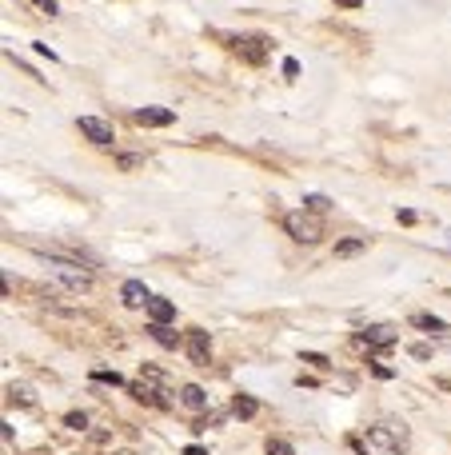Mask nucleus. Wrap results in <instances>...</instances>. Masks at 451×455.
<instances>
[{"label":"nucleus","mask_w":451,"mask_h":455,"mask_svg":"<svg viewBox=\"0 0 451 455\" xmlns=\"http://www.w3.org/2000/svg\"><path fill=\"white\" fill-rule=\"evenodd\" d=\"M44 272H49L56 284H65L68 292H88V288H92V272H88V268H80L76 260L49 256V260H44Z\"/></svg>","instance_id":"nucleus-1"},{"label":"nucleus","mask_w":451,"mask_h":455,"mask_svg":"<svg viewBox=\"0 0 451 455\" xmlns=\"http://www.w3.org/2000/svg\"><path fill=\"white\" fill-rule=\"evenodd\" d=\"M368 439L375 443V447H384V452H407V443H411V436H407V427H403V420H380L368 427Z\"/></svg>","instance_id":"nucleus-2"},{"label":"nucleus","mask_w":451,"mask_h":455,"mask_svg":"<svg viewBox=\"0 0 451 455\" xmlns=\"http://www.w3.org/2000/svg\"><path fill=\"white\" fill-rule=\"evenodd\" d=\"M284 228H288V236H291V240H300V244H316V240L323 236L320 216H312L307 208L288 212V216H284Z\"/></svg>","instance_id":"nucleus-3"},{"label":"nucleus","mask_w":451,"mask_h":455,"mask_svg":"<svg viewBox=\"0 0 451 455\" xmlns=\"http://www.w3.org/2000/svg\"><path fill=\"white\" fill-rule=\"evenodd\" d=\"M184 352H188V359H192V363L208 368V359H212V340H208V332L192 327V332L184 336Z\"/></svg>","instance_id":"nucleus-4"},{"label":"nucleus","mask_w":451,"mask_h":455,"mask_svg":"<svg viewBox=\"0 0 451 455\" xmlns=\"http://www.w3.org/2000/svg\"><path fill=\"white\" fill-rule=\"evenodd\" d=\"M76 128L84 132V136H88V140H92V144H112V124H108V120H100V116H80V120H76Z\"/></svg>","instance_id":"nucleus-5"},{"label":"nucleus","mask_w":451,"mask_h":455,"mask_svg":"<svg viewBox=\"0 0 451 455\" xmlns=\"http://www.w3.org/2000/svg\"><path fill=\"white\" fill-rule=\"evenodd\" d=\"M232 49L240 52L248 65H264L268 60V40L264 36H240V40H232Z\"/></svg>","instance_id":"nucleus-6"},{"label":"nucleus","mask_w":451,"mask_h":455,"mask_svg":"<svg viewBox=\"0 0 451 455\" xmlns=\"http://www.w3.org/2000/svg\"><path fill=\"white\" fill-rule=\"evenodd\" d=\"M132 120H136L140 128H168V124L176 120V112H172V108H136Z\"/></svg>","instance_id":"nucleus-7"},{"label":"nucleus","mask_w":451,"mask_h":455,"mask_svg":"<svg viewBox=\"0 0 451 455\" xmlns=\"http://www.w3.org/2000/svg\"><path fill=\"white\" fill-rule=\"evenodd\" d=\"M120 300H124L128 308H148V304H152V292H148L140 280H124V284H120Z\"/></svg>","instance_id":"nucleus-8"},{"label":"nucleus","mask_w":451,"mask_h":455,"mask_svg":"<svg viewBox=\"0 0 451 455\" xmlns=\"http://www.w3.org/2000/svg\"><path fill=\"white\" fill-rule=\"evenodd\" d=\"M132 400H140V404H148V407H168V400H164V388H160V384H148V379L132 384Z\"/></svg>","instance_id":"nucleus-9"},{"label":"nucleus","mask_w":451,"mask_h":455,"mask_svg":"<svg viewBox=\"0 0 451 455\" xmlns=\"http://www.w3.org/2000/svg\"><path fill=\"white\" fill-rule=\"evenodd\" d=\"M180 404L188 407V411H204L208 407V391L200 388V384H184L180 388Z\"/></svg>","instance_id":"nucleus-10"},{"label":"nucleus","mask_w":451,"mask_h":455,"mask_svg":"<svg viewBox=\"0 0 451 455\" xmlns=\"http://www.w3.org/2000/svg\"><path fill=\"white\" fill-rule=\"evenodd\" d=\"M359 343H368V347H387V343H395V327L375 324V327H368V332L359 336Z\"/></svg>","instance_id":"nucleus-11"},{"label":"nucleus","mask_w":451,"mask_h":455,"mask_svg":"<svg viewBox=\"0 0 451 455\" xmlns=\"http://www.w3.org/2000/svg\"><path fill=\"white\" fill-rule=\"evenodd\" d=\"M148 320H152V324H172V320H176V304H168V300H156V295H152V304H148Z\"/></svg>","instance_id":"nucleus-12"},{"label":"nucleus","mask_w":451,"mask_h":455,"mask_svg":"<svg viewBox=\"0 0 451 455\" xmlns=\"http://www.w3.org/2000/svg\"><path fill=\"white\" fill-rule=\"evenodd\" d=\"M148 336L160 343V347H168V352H172V347H180V336H176L168 324H148Z\"/></svg>","instance_id":"nucleus-13"},{"label":"nucleus","mask_w":451,"mask_h":455,"mask_svg":"<svg viewBox=\"0 0 451 455\" xmlns=\"http://www.w3.org/2000/svg\"><path fill=\"white\" fill-rule=\"evenodd\" d=\"M232 411H236L240 420H252V415L259 411V404L252 400V395H236V400H232Z\"/></svg>","instance_id":"nucleus-14"},{"label":"nucleus","mask_w":451,"mask_h":455,"mask_svg":"<svg viewBox=\"0 0 451 455\" xmlns=\"http://www.w3.org/2000/svg\"><path fill=\"white\" fill-rule=\"evenodd\" d=\"M411 324H416V327H423V332H448V324H443L439 316H427V311L411 316Z\"/></svg>","instance_id":"nucleus-15"},{"label":"nucleus","mask_w":451,"mask_h":455,"mask_svg":"<svg viewBox=\"0 0 451 455\" xmlns=\"http://www.w3.org/2000/svg\"><path fill=\"white\" fill-rule=\"evenodd\" d=\"M364 248H368V240L352 236V240H339V244H336V256H339V260H343V256H359Z\"/></svg>","instance_id":"nucleus-16"},{"label":"nucleus","mask_w":451,"mask_h":455,"mask_svg":"<svg viewBox=\"0 0 451 455\" xmlns=\"http://www.w3.org/2000/svg\"><path fill=\"white\" fill-rule=\"evenodd\" d=\"M8 395H12L17 404H24V407L36 404V395H33V388H28V384H12V388H8Z\"/></svg>","instance_id":"nucleus-17"},{"label":"nucleus","mask_w":451,"mask_h":455,"mask_svg":"<svg viewBox=\"0 0 451 455\" xmlns=\"http://www.w3.org/2000/svg\"><path fill=\"white\" fill-rule=\"evenodd\" d=\"M304 208L312 212V216H323V212L332 208V200H327V196H320V192H316V196H307V200H304Z\"/></svg>","instance_id":"nucleus-18"},{"label":"nucleus","mask_w":451,"mask_h":455,"mask_svg":"<svg viewBox=\"0 0 451 455\" xmlns=\"http://www.w3.org/2000/svg\"><path fill=\"white\" fill-rule=\"evenodd\" d=\"M268 455H296V447L288 439H268Z\"/></svg>","instance_id":"nucleus-19"},{"label":"nucleus","mask_w":451,"mask_h":455,"mask_svg":"<svg viewBox=\"0 0 451 455\" xmlns=\"http://www.w3.org/2000/svg\"><path fill=\"white\" fill-rule=\"evenodd\" d=\"M65 423L68 427H76V431H84V427H88V415H84V411H68Z\"/></svg>","instance_id":"nucleus-20"},{"label":"nucleus","mask_w":451,"mask_h":455,"mask_svg":"<svg viewBox=\"0 0 451 455\" xmlns=\"http://www.w3.org/2000/svg\"><path fill=\"white\" fill-rule=\"evenodd\" d=\"M92 379H96V384H112V388H120V384H124V379H120V372H92Z\"/></svg>","instance_id":"nucleus-21"},{"label":"nucleus","mask_w":451,"mask_h":455,"mask_svg":"<svg viewBox=\"0 0 451 455\" xmlns=\"http://www.w3.org/2000/svg\"><path fill=\"white\" fill-rule=\"evenodd\" d=\"M144 379H148V384H160V388H164V372H160V368H152V363H144Z\"/></svg>","instance_id":"nucleus-22"},{"label":"nucleus","mask_w":451,"mask_h":455,"mask_svg":"<svg viewBox=\"0 0 451 455\" xmlns=\"http://www.w3.org/2000/svg\"><path fill=\"white\" fill-rule=\"evenodd\" d=\"M36 8H40V12H49V17H56V12H60V4H56V0H33Z\"/></svg>","instance_id":"nucleus-23"},{"label":"nucleus","mask_w":451,"mask_h":455,"mask_svg":"<svg viewBox=\"0 0 451 455\" xmlns=\"http://www.w3.org/2000/svg\"><path fill=\"white\" fill-rule=\"evenodd\" d=\"M411 356H416V359H427V356H432V347H427V343H416V347H411Z\"/></svg>","instance_id":"nucleus-24"},{"label":"nucleus","mask_w":451,"mask_h":455,"mask_svg":"<svg viewBox=\"0 0 451 455\" xmlns=\"http://www.w3.org/2000/svg\"><path fill=\"white\" fill-rule=\"evenodd\" d=\"M296 72H300V65H296V60L288 56V60H284V76H296Z\"/></svg>","instance_id":"nucleus-25"},{"label":"nucleus","mask_w":451,"mask_h":455,"mask_svg":"<svg viewBox=\"0 0 451 455\" xmlns=\"http://www.w3.org/2000/svg\"><path fill=\"white\" fill-rule=\"evenodd\" d=\"M184 455H208V452H204V447H196V443H192V447H184Z\"/></svg>","instance_id":"nucleus-26"},{"label":"nucleus","mask_w":451,"mask_h":455,"mask_svg":"<svg viewBox=\"0 0 451 455\" xmlns=\"http://www.w3.org/2000/svg\"><path fill=\"white\" fill-rule=\"evenodd\" d=\"M336 4H343V8H359V0H336Z\"/></svg>","instance_id":"nucleus-27"},{"label":"nucleus","mask_w":451,"mask_h":455,"mask_svg":"<svg viewBox=\"0 0 451 455\" xmlns=\"http://www.w3.org/2000/svg\"><path fill=\"white\" fill-rule=\"evenodd\" d=\"M116 455H136V452H116Z\"/></svg>","instance_id":"nucleus-28"}]
</instances>
